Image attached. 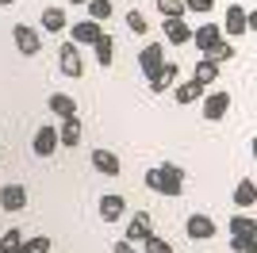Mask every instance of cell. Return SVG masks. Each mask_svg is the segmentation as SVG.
Wrapping results in <instances>:
<instances>
[{
	"label": "cell",
	"instance_id": "10",
	"mask_svg": "<svg viewBox=\"0 0 257 253\" xmlns=\"http://www.w3.org/2000/svg\"><path fill=\"white\" fill-rule=\"evenodd\" d=\"M0 207L8 211V215L23 211L27 207V188H23V184H4V188H0Z\"/></svg>",
	"mask_w": 257,
	"mask_h": 253
},
{
	"label": "cell",
	"instance_id": "3",
	"mask_svg": "<svg viewBox=\"0 0 257 253\" xmlns=\"http://www.w3.org/2000/svg\"><path fill=\"white\" fill-rule=\"evenodd\" d=\"M12 42H16V50H20L23 58H35V54L43 50L39 31H35V27H27V23H16V27H12Z\"/></svg>",
	"mask_w": 257,
	"mask_h": 253
},
{
	"label": "cell",
	"instance_id": "30",
	"mask_svg": "<svg viewBox=\"0 0 257 253\" xmlns=\"http://www.w3.org/2000/svg\"><path fill=\"white\" fill-rule=\"evenodd\" d=\"M142 253H173V245L161 238V234H150L146 242H142Z\"/></svg>",
	"mask_w": 257,
	"mask_h": 253
},
{
	"label": "cell",
	"instance_id": "38",
	"mask_svg": "<svg viewBox=\"0 0 257 253\" xmlns=\"http://www.w3.org/2000/svg\"><path fill=\"white\" fill-rule=\"evenodd\" d=\"M8 4H16V0H0V8H8Z\"/></svg>",
	"mask_w": 257,
	"mask_h": 253
},
{
	"label": "cell",
	"instance_id": "39",
	"mask_svg": "<svg viewBox=\"0 0 257 253\" xmlns=\"http://www.w3.org/2000/svg\"><path fill=\"white\" fill-rule=\"evenodd\" d=\"M69 4H88V0H69Z\"/></svg>",
	"mask_w": 257,
	"mask_h": 253
},
{
	"label": "cell",
	"instance_id": "21",
	"mask_svg": "<svg viewBox=\"0 0 257 253\" xmlns=\"http://www.w3.org/2000/svg\"><path fill=\"white\" fill-rule=\"evenodd\" d=\"M165 39H169L173 46H184V42H192V27L184 23V16H181V20H165Z\"/></svg>",
	"mask_w": 257,
	"mask_h": 253
},
{
	"label": "cell",
	"instance_id": "6",
	"mask_svg": "<svg viewBox=\"0 0 257 253\" xmlns=\"http://www.w3.org/2000/svg\"><path fill=\"white\" fill-rule=\"evenodd\" d=\"M177 73H181V69H177V62H165V65L158 69V73H150V77H146V88H150L154 96L169 92V88H177Z\"/></svg>",
	"mask_w": 257,
	"mask_h": 253
},
{
	"label": "cell",
	"instance_id": "12",
	"mask_svg": "<svg viewBox=\"0 0 257 253\" xmlns=\"http://www.w3.org/2000/svg\"><path fill=\"white\" fill-rule=\"evenodd\" d=\"M100 35H104V23H100V20H81V23H73V42H77V46H92Z\"/></svg>",
	"mask_w": 257,
	"mask_h": 253
},
{
	"label": "cell",
	"instance_id": "7",
	"mask_svg": "<svg viewBox=\"0 0 257 253\" xmlns=\"http://www.w3.org/2000/svg\"><path fill=\"white\" fill-rule=\"evenodd\" d=\"M62 146V138H58V126H39L31 138V150L35 158H54V150Z\"/></svg>",
	"mask_w": 257,
	"mask_h": 253
},
{
	"label": "cell",
	"instance_id": "17",
	"mask_svg": "<svg viewBox=\"0 0 257 253\" xmlns=\"http://www.w3.org/2000/svg\"><path fill=\"white\" fill-rule=\"evenodd\" d=\"M226 230L238 234V238H257V219H253V215H246V211H238V215H230Z\"/></svg>",
	"mask_w": 257,
	"mask_h": 253
},
{
	"label": "cell",
	"instance_id": "26",
	"mask_svg": "<svg viewBox=\"0 0 257 253\" xmlns=\"http://www.w3.org/2000/svg\"><path fill=\"white\" fill-rule=\"evenodd\" d=\"M20 249H23V230L12 226V230L0 234V253H20Z\"/></svg>",
	"mask_w": 257,
	"mask_h": 253
},
{
	"label": "cell",
	"instance_id": "11",
	"mask_svg": "<svg viewBox=\"0 0 257 253\" xmlns=\"http://www.w3.org/2000/svg\"><path fill=\"white\" fill-rule=\"evenodd\" d=\"M139 65H142V73H146V77L158 73L161 65H165V46H161V42H150V46H142Z\"/></svg>",
	"mask_w": 257,
	"mask_h": 253
},
{
	"label": "cell",
	"instance_id": "5",
	"mask_svg": "<svg viewBox=\"0 0 257 253\" xmlns=\"http://www.w3.org/2000/svg\"><path fill=\"white\" fill-rule=\"evenodd\" d=\"M58 69H62L65 77H73V81L85 73V62H81V50H77V42H73V39H69L62 50H58Z\"/></svg>",
	"mask_w": 257,
	"mask_h": 253
},
{
	"label": "cell",
	"instance_id": "20",
	"mask_svg": "<svg viewBox=\"0 0 257 253\" xmlns=\"http://www.w3.org/2000/svg\"><path fill=\"white\" fill-rule=\"evenodd\" d=\"M92 54H96V62H100V69H107V65L115 62V39H111V35H100L96 42H92Z\"/></svg>",
	"mask_w": 257,
	"mask_h": 253
},
{
	"label": "cell",
	"instance_id": "27",
	"mask_svg": "<svg viewBox=\"0 0 257 253\" xmlns=\"http://www.w3.org/2000/svg\"><path fill=\"white\" fill-rule=\"evenodd\" d=\"M158 12L165 16V20H181L188 8H184V0H158Z\"/></svg>",
	"mask_w": 257,
	"mask_h": 253
},
{
	"label": "cell",
	"instance_id": "23",
	"mask_svg": "<svg viewBox=\"0 0 257 253\" xmlns=\"http://www.w3.org/2000/svg\"><path fill=\"white\" fill-rule=\"evenodd\" d=\"M192 77H196L200 84H215V81H219V62L200 58V62H196V69H192Z\"/></svg>",
	"mask_w": 257,
	"mask_h": 253
},
{
	"label": "cell",
	"instance_id": "31",
	"mask_svg": "<svg viewBox=\"0 0 257 253\" xmlns=\"http://www.w3.org/2000/svg\"><path fill=\"white\" fill-rule=\"evenodd\" d=\"M127 27H131V35H146V27H150V23H146V16H142V12L131 8V12H127Z\"/></svg>",
	"mask_w": 257,
	"mask_h": 253
},
{
	"label": "cell",
	"instance_id": "1",
	"mask_svg": "<svg viewBox=\"0 0 257 253\" xmlns=\"http://www.w3.org/2000/svg\"><path fill=\"white\" fill-rule=\"evenodd\" d=\"M146 188L158 192V196H181L184 192V169L181 165H154L150 173H146Z\"/></svg>",
	"mask_w": 257,
	"mask_h": 253
},
{
	"label": "cell",
	"instance_id": "34",
	"mask_svg": "<svg viewBox=\"0 0 257 253\" xmlns=\"http://www.w3.org/2000/svg\"><path fill=\"white\" fill-rule=\"evenodd\" d=\"M249 242H253V238H238V234H230V249H234V253H242Z\"/></svg>",
	"mask_w": 257,
	"mask_h": 253
},
{
	"label": "cell",
	"instance_id": "25",
	"mask_svg": "<svg viewBox=\"0 0 257 253\" xmlns=\"http://www.w3.org/2000/svg\"><path fill=\"white\" fill-rule=\"evenodd\" d=\"M234 46H230V42H226V35H223V39H219V42H215V46H211V50H204V58H211V62H219V65H223V62H234Z\"/></svg>",
	"mask_w": 257,
	"mask_h": 253
},
{
	"label": "cell",
	"instance_id": "8",
	"mask_svg": "<svg viewBox=\"0 0 257 253\" xmlns=\"http://www.w3.org/2000/svg\"><path fill=\"white\" fill-rule=\"evenodd\" d=\"M184 234H188L192 242H207V238H215V219L204 215V211H196V215H188V222H184Z\"/></svg>",
	"mask_w": 257,
	"mask_h": 253
},
{
	"label": "cell",
	"instance_id": "32",
	"mask_svg": "<svg viewBox=\"0 0 257 253\" xmlns=\"http://www.w3.org/2000/svg\"><path fill=\"white\" fill-rule=\"evenodd\" d=\"M184 8H188V12H200V16H207V12L215 8V0H184Z\"/></svg>",
	"mask_w": 257,
	"mask_h": 253
},
{
	"label": "cell",
	"instance_id": "19",
	"mask_svg": "<svg viewBox=\"0 0 257 253\" xmlns=\"http://www.w3.org/2000/svg\"><path fill=\"white\" fill-rule=\"evenodd\" d=\"M253 203H257V180H238L234 184V207L249 211Z\"/></svg>",
	"mask_w": 257,
	"mask_h": 253
},
{
	"label": "cell",
	"instance_id": "37",
	"mask_svg": "<svg viewBox=\"0 0 257 253\" xmlns=\"http://www.w3.org/2000/svg\"><path fill=\"white\" fill-rule=\"evenodd\" d=\"M249 150H253V161H257V138H253V146H249Z\"/></svg>",
	"mask_w": 257,
	"mask_h": 253
},
{
	"label": "cell",
	"instance_id": "2",
	"mask_svg": "<svg viewBox=\"0 0 257 253\" xmlns=\"http://www.w3.org/2000/svg\"><path fill=\"white\" fill-rule=\"evenodd\" d=\"M230 104H234V100H230V92H223V88H219V92H207L204 100H200V115H204L207 123H223V119L230 115Z\"/></svg>",
	"mask_w": 257,
	"mask_h": 253
},
{
	"label": "cell",
	"instance_id": "28",
	"mask_svg": "<svg viewBox=\"0 0 257 253\" xmlns=\"http://www.w3.org/2000/svg\"><path fill=\"white\" fill-rule=\"evenodd\" d=\"M20 253H50V238L46 234H35V238H23Z\"/></svg>",
	"mask_w": 257,
	"mask_h": 253
},
{
	"label": "cell",
	"instance_id": "16",
	"mask_svg": "<svg viewBox=\"0 0 257 253\" xmlns=\"http://www.w3.org/2000/svg\"><path fill=\"white\" fill-rule=\"evenodd\" d=\"M123 215H127V200H123V196H115V192H111V196H104V200H100V219H104V222H119Z\"/></svg>",
	"mask_w": 257,
	"mask_h": 253
},
{
	"label": "cell",
	"instance_id": "14",
	"mask_svg": "<svg viewBox=\"0 0 257 253\" xmlns=\"http://www.w3.org/2000/svg\"><path fill=\"white\" fill-rule=\"evenodd\" d=\"M204 96H207V84H200L196 77H192V81H184V84H177V88H173V100H177V104H200Z\"/></svg>",
	"mask_w": 257,
	"mask_h": 253
},
{
	"label": "cell",
	"instance_id": "9",
	"mask_svg": "<svg viewBox=\"0 0 257 253\" xmlns=\"http://www.w3.org/2000/svg\"><path fill=\"white\" fill-rule=\"evenodd\" d=\"M249 31V12L242 4H226V23H223V35L234 39V35H246Z\"/></svg>",
	"mask_w": 257,
	"mask_h": 253
},
{
	"label": "cell",
	"instance_id": "24",
	"mask_svg": "<svg viewBox=\"0 0 257 253\" xmlns=\"http://www.w3.org/2000/svg\"><path fill=\"white\" fill-rule=\"evenodd\" d=\"M65 8H43V31H50V35H58V31H65Z\"/></svg>",
	"mask_w": 257,
	"mask_h": 253
},
{
	"label": "cell",
	"instance_id": "29",
	"mask_svg": "<svg viewBox=\"0 0 257 253\" xmlns=\"http://www.w3.org/2000/svg\"><path fill=\"white\" fill-rule=\"evenodd\" d=\"M111 16V0H88V20H100L104 23Z\"/></svg>",
	"mask_w": 257,
	"mask_h": 253
},
{
	"label": "cell",
	"instance_id": "35",
	"mask_svg": "<svg viewBox=\"0 0 257 253\" xmlns=\"http://www.w3.org/2000/svg\"><path fill=\"white\" fill-rule=\"evenodd\" d=\"M249 31H257V12H249Z\"/></svg>",
	"mask_w": 257,
	"mask_h": 253
},
{
	"label": "cell",
	"instance_id": "4",
	"mask_svg": "<svg viewBox=\"0 0 257 253\" xmlns=\"http://www.w3.org/2000/svg\"><path fill=\"white\" fill-rule=\"evenodd\" d=\"M150 234H154V219H150V211H135V215L127 219V230H123V238L139 245V242H146Z\"/></svg>",
	"mask_w": 257,
	"mask_h": 253
},
{
	"label": "cell",
	"instance_id": "22",
	"mask_svg": "<svg viewBox=\"0 0 257 253\" xmlns=\"http://www.w3.org/2000/svg\"><path fill=\"white\" fill-rule=\"evenodd\" d=\"M58 138H62V146L65 150H73L77 142H81V119H62V126H58Z\"/></svg>",
	"mask_w": 257,
	"mask_h": 253
},
{
	"label": "cell",
	"instance_id": "33",
	"mask_svg": "<svg viewBox=\"0 0 257 253\" xmlns=\"http://www.w3.org/2000/svg\"><path fill=\"white\" fill-rule=\"evenodd\" d=\"M111 253H142V249H135V242H127V238H119V242L111 245Z\"/></svg>",
	"mask_w": 257,
	"mask_h": 253
},
{
	"label": "cell",
	"instance_id": "13",
	"mask_svg": "<svg viewBox=\"0 0 257 253\" xmlns=\"http://www.w3.org/2000/svg\"><path fill=\"white\" fill-rule=\"evenodd\" d=\"M92 169H96V173H104V177H119V173H123L119 158L111 154V150H104V146L92 150Z\"/></svg>",
	"mask_w": 257,
	"mask_h": 253
},
{
	"label": "cell",
	"instance_id": "18",
	"mask_svg": "<svg viewBox=\"0 0 257 253\" xmlns=\"http://www.w3.org/2000/svg\"><path fill=\"white\" fill-rule=\"evenodd\" d=\"M46 107H50L58 119H73L77 115V100H73V96H65V92H50Z\"/></svg>",
	"mask_w": 257,
	"mask_h": 253
},
{
	"label": "cell",
	"instance_id": "15",
	"mask_svg": "<svg viewBox=\"0 0 257 253\" xmlns=\"http://www.w3.org/2000/svg\"><path fill=\"white\" fill-rule=\"evenodd\" d=\"M219 39H223V27H219V23H200V27L192 31L196 50H211V46H215Z\"/></svg>",
	"mask_w": 257,
	"mask_h": 253
},
{
	"label": "cell",
	"instance_id": "36",
	"mask_svg": "<svg viewBox=\"0 0 257 253\" xmlns=\"http://www.w3.org/2000/svg\"><path fill=\"white\" fill-rule=\"evenodd\" d=\"M242 253H257V238H253V242H249V245H246Z\"/></svg>",
	"mask_w": 257,
	"mask_h": 253
}]
</instances>
